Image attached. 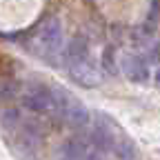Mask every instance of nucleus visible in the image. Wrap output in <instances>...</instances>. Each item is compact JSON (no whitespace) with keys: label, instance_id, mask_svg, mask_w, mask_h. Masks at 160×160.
Listing matches in <instances>:
<instances>
[{"label":"nucleus","instance_id":"9d476101","mask_svg":"<svg viewBox=\"0 0 160 160\" xmlns=\"http://www.w3.org/2000/svg\"><path fill=\"white\" fill-rule=\"evenodd\" d=\"M18 96V85L13 80H0V105L9 102Z\"/></svg>","mask_w":160,"mask_h":160},{"label":"nucleus","instance_id":"39448f33","mask_svg":"<svg viewBox=\"0 0 160 160\" xmlns=\"http://www.w3.org/2000/svg\"><path fill=\"white\" fill-rule=\"evenodd\" d=\"M69 76L76 85L80 87H98L100 85V69L96 67V62L91 60V56L78 60V62L69 65Z\"/></svg>","mask_w":160,"mask_h":160},{"label":"nucleus","instance_id":"0eeeda50","mask_svg":"<svg viewBox=\"0 0 160 160\" xmlns=\"http://www.w3.org/2000/svg\"><path fill=\"white\" fill-rule=\"evenodd\" d=\"M87 56H91V53H89L87 38H85V36H73V38L69 40L67 49H65V62H67V67L73 65V62H78V60H82V58H87Z\"/></svg>","mask_w":160,"mask_h":160},{"label":"nucleus","instance_id":"4468645a","mask_svg":"<svg viewBox=\"0 0 160 160\" xmlns=\"http://www.w3.org/2000/svg\"><path fill=\"white\" fill-rule=\"evenodd\" d=\"M58 160H73V158H65V156H58Z\"/></svg>","mask_w":160,"mask_h":160},{"label":"nucleus","instance_id":"f8f14e48","mask_svg":"<svg viewBox=\"0 0 160 160\" xmlns=\"http://www.w3.org/2000/svg\"><path fill=\"white\" fill-rule=\"evenodd\" d=\"M149 58L153 60V62H158V60H160V42H156V45H153V49H151Z\"/></svg>","mask_w":160,"mask_h":160},{"label":"nucleus","instance_id":"6e6552de","mask_svg":"<svg viewBox=\"0 0 160 160\" xmlns=\"http://www.w3.org/2000/svg\"><path fill=\"white\" fill-rule=\"evenodd\" d=\"M113 153L120 158V160H136V156H138V151H136V145L131 142V140L125 136H120V138H116V145H113Z\"/></svg>","mask_w":160,"mask_h":160},{"label":"nucleus","instance_id":"f03ea898","mask_svg":"<svg viewBox=\"0 0 160 160\" xmlns=\"http://www.w3.org/2000/svg\"><path fill=\"white\" fill-rule=\"evenodd\" d=\"M31 47H33V53H38L42 60L53 62V58L62 49V25H60V18L49 16L45 22L36 29Z\"/></svg>","mask_w":160,"mask_h":160},{"label":"nucleus","instance_id":"9b49d317","mask_svg":"<svg viewBox=\"0 0 160 160\" xmlns=\"http://www.w3.org/2000/svg\"><path fill=\"white\" fill-rule=\"evenodd\" d=\"M18 122H20L18 109H5L2 113H0V125H2L5 129H13V127H18Z\"/></svg>","mask_w":160,"mask_h":160},{"label":"nucleus","instance_id":"423d86ee","mask_svg":"<svg viewBox=\"0 0 160 160\" xmlns=\"http://www.w3.org/2000/svg\"><path fill=\"white\" fill-rule=\"evenodd\" d=\"M120 69L122 73L131 80V82L142 85L149 80V67H147V60L138 53H125L120 58Z\"/></svg>","mask_w":160,"mask_h":160},{"label":"nucleus","instance_id":"7ed1b4c3","mask_svg":"<svg viewBox=\"0 0 160 160\" xmlns=\"http://www.w3.org/2000/svg\"><path fill=\"white\" fill-rule=\"evenodd\" d=\"M22 107L31 113L45 116L53 111V89H49L47 85L33 82L22 91Z\"/></svg>","mask_w":160,"mask_h":160},{"label":"nucleus","instance_id":"20e7f679","mask_svg":"<svg viewBox=\"0 0 160 160\" xmlns=\"http://www.w3.org/2000/svg\"><path fill=\"white\" fill-rule=\"evenodd\" d=\"M116 138H118V136H116V129L111 127V120L100 113L98 120L91 125V133H89V142H91V147L98 149L100 153H102V151H113Z\"/></svg>","mask_w":160,"mask_h":160},{"label":"nucleus","instance_id":"1a4fd4ad","mask_svg":"<svg viewBox=\"0 0 160 160\" xmlns=\"http://www.w3.org/2000/svg\"><path fill=\"white\" fill-rule=\"evenodd\" d=\"M102 69L109 73V76H116L118 73V62H116V49L109 45V47H105V51H102Z\"/></svg>","mask_w":160,"mask_h":160},{"label":"nucleus","instance_id":"ddd939ff","mask_svg":"<svg viewBox=\"0 0 160 160\" xmlns=\"http://www.w3.org/2000/svg\"><path fill=\"white\" fill-rule=\"evenodd\" d=\"M153 82H156V87H160V67H158L156 73H153Z\"/></svg>","mask_w":160,"mask_h":160},{"label":"nucleus","instance_id":"f257e3e1","mask_svg":"<svg viewBox=\"0 0 160 160\" xmlns=\"http://www.w3.org/2000/svg\"><path fill=\"white\" fill-rule=\"evenodd\" d=\"M51 113H56L67 127H71L76 131L87 129L91 125V113L85 107V102L60 87L53 89V111Z\"/></svg>","mask_w":160,"mask_h":160}]
</instances>
